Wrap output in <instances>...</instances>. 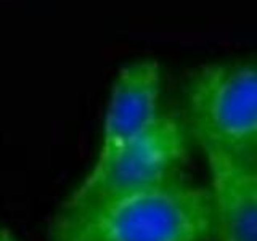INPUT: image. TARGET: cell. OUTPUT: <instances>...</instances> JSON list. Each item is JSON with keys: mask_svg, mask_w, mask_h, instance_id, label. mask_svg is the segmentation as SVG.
<instances>
[{"mask_svg": "<svg viewBox=\"0 0 257 241\" xmlns=\"http://www.w3.org/2000/svg\"><path fill=\"white\" fill-rule=\"evenodd\" d=\"M251 164H252V169H254V172L257 175V163H251Z\"/></svg>", "mask_w": 257, "mask_h": 241, "instance_id": "52a82bcc", "label": "cell"}, {"mask_svg": "<svg viewBox=\"0 0 257 241\" xmlns=\"http://www.w3.org/2000/svg\"><path fill=\"white\" fill-rule=\"evenodd\" d=\"M204 155L214 236L219 241H257V175L251 161L220 153Z\"/></svg>", "mask_w": 257, "mask_h": 241, "instance_id": "5b68a950", "label": "cell"}, {"mask_svg": "<svg viewBox=\"0 0 257 241\" xmlns=\"http://www.w3.org/2000/svg\"><path fill=\"white\" fill-rule=\"evenodd\" d=\"M161 68L155 60H140L119 71L104 114L98 158H106L150 127L159 111Z\"/></svg>", "mask_w": 257, "mask_h": 241, "instance_id": "277c9868", "label": "cell"}, {"mask_svg": "<svg viewBox=\"0 0 257 241\" xmlns=\"http://www.w3.org/2000/svg\"><path fill=\"white\" fill-rule=\"evenodd\" d=\"M187 153V132L179 119L161 112L142 134L106 158L96 159L58 212L84 211L174 175Z\"/></svg>", "mask_w": 257, "mask_h": 241, "instance_id": "3957f363", "label": "cell"}, {"mask_svg": "<svg viewBox=\"0 0 257 241\" xmlns=\"http://www.w3.org/2000/svg\"><path fill=\"white\" fill-rule=\"evenodd\" d=\"M0 241H16V239H15V236L7 228L0 227Z\"/></svg>", "mask_w": 257, "mask_h": 241, "instance_id": "8992f818", "label": "cell"}, {"mask_svg": "<svg viewBox=\"0 0 257 241\" xmlns=\"http://www.w3.org/2000/svg\"><path fill=\"white\" fill-rule=\"evenodd\" d=\"M185 108L204 153L247 161L257 153V63H211L193 71Z\"/></svg>", "mask_w": 257, "mask_h": 241, "instance_id": "7a4b0ae2", "label": "cell"}, {"mask_svg": "<svg viewBox=\"0 0 257 241\" xmlns=\"http://www.w3.org/2000/svg\"><path fill=\"white\" fill-rule=\"evenodd\" d=\"M214 236L207 188L169 179L84 211L58 212L52 241H207Z\"/></svg>", "mask_w": 257, "mask_h": 241, "instance_id": "6da1fadb", "label": "cell"}]
</instances>
